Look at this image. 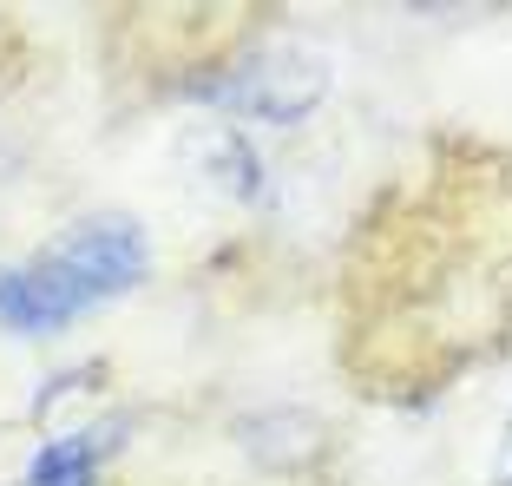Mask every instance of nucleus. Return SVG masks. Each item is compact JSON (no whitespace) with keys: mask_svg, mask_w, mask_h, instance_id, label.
<instances>
[{"mask_svg":"<svg viewBox=\"0 0 512 486\" xmlns=\"http://www.w3.org/2000/svg\"><path fill=\"white\" fill-rule=\"evenodd\" d=\"M145 270L151 243L132 217H79L27 263H0V322L14 335H53L73 316L138 289Z\"/></svg>","mask_w":512,"mask_h":486,"instance_id":"obj_1","label":"nucleus"},{"mask_svg":"<svg viewBox=\"0 0 512 486\" xmlns=\"http://www.w3.org/2000/svg\"><path fill=\"white\" fill-rule=\"evenodd\" d=\"M204 99L237 112V119H256V125H296L329 99V60L296 40H270L256 53H243L237 66H224L204 86Z\"/></svg>","mask_w":512,"mask_h":486,"instance_id":"obj_2","label":"nucleus"},{"mask_svg":"<svg viewBox=\"0 0 512 486\" xmlns=\"http://www.w3.org/2000/svg\"><path fill=\"white\" fill-rule=\"evenodd\" d=\"M493 486H512V414H506V434H499V454H493Z\"/></svg>","mask_w":512,"mask_h":486,"instance_id":"obj_3","label":"nucleus"}]
</instances>
